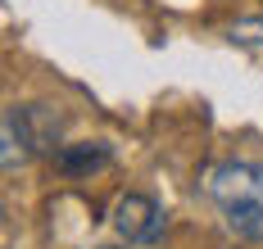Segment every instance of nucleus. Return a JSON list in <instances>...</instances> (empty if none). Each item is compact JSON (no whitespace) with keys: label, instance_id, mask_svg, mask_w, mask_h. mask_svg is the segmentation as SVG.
Masks as SVG:
<instances>
[{"label":"nucleus","instance_id":"nucleus-4","mask_svg":"<svg viewBox=\"0 0 263 249\" xmlns=\"http://www.w3.org/2000/svg\"><path fill=\"white\" fill-rule=\"evenodd\" d=\"M54 163H59V172L78 177V172H96V168H105L109 163V150H105V145H64V150L54 154Z\"/></svg>","mask_w":263,"mask_h":249},{"label":"nucleus","instance_id":"nucleus-3","mask_svg":"<svg viewBox=\"0 0 263 249\" xmlns=\"http://www.w3.org/2000/svg\"><path fill=\"white\" fill-rule=\"evenodd\" d=\"M163 226H168V218H163V209L150 195H123L114 204V231L127 245H155L163 236Z\"/></svg>","mask_w":263,"mask_h":249},{"label":"nucleus","instance_id":"nucleus-2","mask_svg":"<svg viewBox=\"0 0 263 249\" xmlns=\"http://www.w3.org/2000/svg\"><path fill=\"white\" fill-rule=\"evenodd\" d=\"M59 140V118L46 105H9L0 118V168L14 172L32 154H46Z\"/></svg>","mask_w":263,"mask_h":249},{"label":"nucleus","instance_id":"nucleus-1","mask_svg":"<svg viewBox=\"0 0 263 249\" xmlns=\"http://www.w3.org/2000/svg\"><path fill=\"white\" fill-rule=\"evenodd\" d=\"M209 199L222 213L232 236L263 240V163H254V159H222L209 172Z\"/></svg>","mask_w":263,"mask_h":249},{"label":"nucleus","instance_id":"nucleus-5","mask_svg":"<svg viewBox=\"0 0 263 249\" xmlns=\"http://www.w3.org/2000/svg\"><path fill=\"white\" fill-rule=\"evenodd\" d=\"M232 41L236 46H263V23H236L232 28Z\"/></svg>","mask_w":263,"mask_h":249}]
</instances>
